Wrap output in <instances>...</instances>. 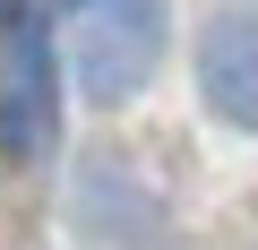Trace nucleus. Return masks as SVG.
<instances>
[{
  "instance_id": "f257e3e1",
  "label": "nucleus",
  "mask_w": 258,
  "mask_h": 250,
  "mask_svg": "<svg viewBox=\"0 0 258 250\" xmlns=\"http://www.w3.org/2000/svg\"><path fill=\"white\" fill-rule=\"evenodd\" d=\"M164 35H172L164 0H86V9H69V78H78V95L95 112L138 104L147 78L164 69Z\"/></svg>"
},
{
  "instance_id": "f03ea898",
  "label": "nucleus",
  "mask_w": 258,
  "mask_h": 250,
  "mask_svg": "<svg viewBox=\"0 0 258 250\" xmlns=\"http://www.w3.org/2000/svg\"><path fill=\"white\" fill-rule=\"evenodd\" d=\"M60 138V43L26 9L0 35V164H43Z\"/></svg>"
},
{
  "instance_id": "7ed1b4c3",
  "label": "nucleus",
  "mask_w": 258,
  "mask_h": 250,
  "mask_svg": "<svg viewBox=\"0 0 258 250\" xmlns=\"http://www.w3.org/2000/svg\"><path fill=\"white\" fill-rule=\"evenodd\" d=\"M69 224H78L86 241H155L164 198L129 173L120 156H86L78 181H69Z\"/></svg>"
},
{
  "instance_id": "20e7f679",
  "label": "nucleus",
  "mask_w": 258,
  "mask_h": 250,
  "mask_svg": "<svg viewBox=\"0 0 258 250\" xmlns=\"http://www.w3.org/2000/svg\"><path fill=\"white\" fill-rule=\"evenodd\" d=\"M198 95L224 130L258 138V18H215L198 43Z\"/></svg>"
},
{
  "instance_id": "39448f33",
  "label": "nucleus",
  "mask_w": 258,
  "mask_h": 250,
  "mask_svg": "<svg viewBox=\"0 0 258 250\" xmlns=\"http://www.w3.org/2000/svg\"><path fill=\"white\" fill-rule=\"evenodd\" d=\"M18 18H26V0H0V35H9V26H18Z\"/></svg>"
},
{
  "instance_id": "423d86ee",
  "label": "nucleus",
  "mask_w": 258,
  "mask_h": 250,
  "mask_svg": "<svg viewBox=\"0 0 258 250\" xmlns=\"http://www.w3.org/2000/svg\"><path fill=\"white\" fill-rule=\"evenodd\" d=\"M60 9H86V0H60Z\"/></svg>"
}]
</instances>
